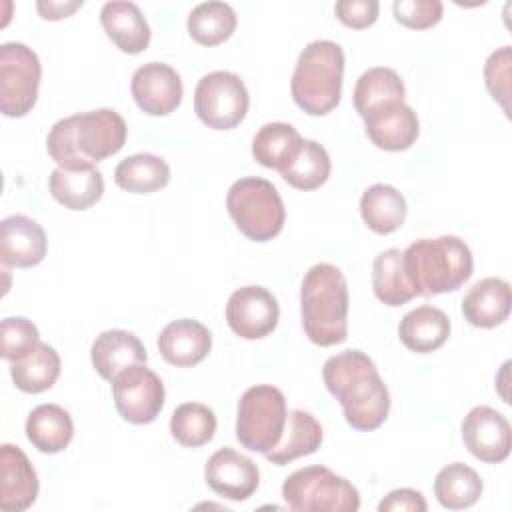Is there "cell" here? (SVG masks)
<instances>
[{"mask_svg": "<svg viewBox=\"0 0 512 512\" xmlns=\"http://www.w3.org/2000/svg\"><path fill=\"white\" fill-rule=\"evenodd\" d=\"M380 512H426L428 504L418 490L412 488H398L392 490L380 504Z\"/></svg>", "mask_w": 512, "mask_h": 512, "instance_id": "60d3db41", "label": "cell"}, {"mask_svg": "<svg viewBox=\"0 0 512 512\" xmlns=\"http://www.w3.org/2000/svg\"><path fill=\"white\" fill-rule=\"evenodd\" d=\"M304 138L292 124L268 122L252 140V156L258 164L282 172L298 154Z\"/></svg>", "mask_w": 512, "mask_h": 512, "instance_id": "f1b7e54d", "label": "cell"}, {"mask_svg": "<svg viewBox=\"0 0 512 512\" xmlns=\"http://www.w3.org/2000/svg\"><path fill=\"white\" fill-rule=\"evenodd\" d=\"M146 358V348L140 338L120 328L98 334L90 348L92 366L108 382L132 364H146Z\"/></svg>", "mask_w": 512, "mask_h": 512, "instance_id": "44dd1931", "label": "cell"}, {"mask_svg": "<svg viewBox=\"0 0 512 512\" xmlns=\"http://www.w3.org/2000/svg\"><path fill=\"white\" fill-rule=\"evenodd\" d=\"M344 50L332 40H314L298 56L290 92L300 110L310 116L332 112L342 96Z\"/></svg>", "mask_w": 512, "mask_h": 512, "instance_id": "5b68a950", "label": "cell"}, {"mask_svg": "<svg viewBox=\"0 0 512 512\" xmlns=\"http://www.w3.org/2000/svg\"><path fill=\"white\" fill-rule=\"evenodd\" d=\"M398 336L412 352H434L450 336V318L436 306H418L404 314L398 326Z\"/></svg>", "mask_w": 512, "mask_h": 512, "instance_id": "cb8c5ba5", "label": "cell"}, {"mask_svg": "<svg viewBox=\"0 0 512 512\" xmlns=\"http://www.w3.org/2000/svg\"><path fill=\"white\" fill-rule=\"evenodd\" d=\"M302 328L316 346H334L348 336V284L340 268L314 264L300 286Z\"/></svg>", "mask_w": 512, "mask_h": 512, "instance_id": "3957f363", "label": "cell"}, {"mask_svg": "<svg viewBox=\"0 0 512 512\" xmlns=\"http://www.w3.org/2000/svg\"><path fill=\"white\" fill-rule=\"evenodd\" d=\"M404 270L416 296L458 290L472 276V252L458 236L420 238L404 252Z\"/></svg>", "mask_w": 512, "mask_h": 512, "instance_id": "277c9868", "label": "cell"}, {"mask_svg": "<svg viewBox=\"0 0 512 512\" xmlns=\"http://www.w3.org/2000/svg\"><path fill=\"white\" fill-rule=\"evenodd\" d=\"M406 200L390 184H372L360 198L364 224L376 234H392L406 220Z\"/></svg>", "mask_w": 512, "mask_h": 512, "instance_id": "4316f807", "label": "cell"}, {"mask_svg": "<svg viewBox=\"0 0 512 512\" xmlns=\"http://www.w3.org/2000/svg\"><path fill=\"white\" fill-rule=\"evenodd\" d=\"M278 316L276 298L262 286H242L230 294L226 304V322L244 340L268 336L276 328Z\"/></svg>", "mask_w": 512, "mask_h": 512, "instance_id": "7c38bea8", "label": "cell"}, {"mask_svg": "<svg viewBox=\"0 0 512 512\" xmlns=\"http://www.w3.org/2000/svg\"><path fill=\"white\" fill-rule=\"evenodd\" d=\"M42 66L38 54L22 42L0 46V110L4 116H26L38 98Z\"/></svg>", "mask_w": 512, "mask_h": 512, "instance_id": "9c48e42d", "label": "cell"}, {"mask_svg": "<svg viewBox=\"0 0 512 512\" xmlns=\"http://www.w3.org/2000/svg\"><path fill=\"white\" fill-rule=\"evenodd\" d=\"M226 208L236 228L254 242H266L280 234L286 210L276 186L264 178L236 180L226 194Z\"/></svg>", "mask_w": 512, "mask_h": 512, "instance_id": "8992f818", "label": "cell"}, {"mask_svg": "<svg viewBox=\"0 0 512 512\" xmlns=\"http://www.w3.org/2000/svg\"><path fill=\"white\" fill-rule=\"evenodd\" d=\"M372 288L376 298L386 306H402L416 298L402 260V250L388 248L374 258Z\"/></svg>", "mask_w": 512, "mask_h": 512, "instance_id": "4dcf8cb0", "label": "cell"}, {"mask_svg": "<svg viewBox=\"0 0 512 512\" xmlns=\"http://www.w3.org/2000/svg\"><path fill=\"white\" fill-rule=\"evenodd\" d=\"M512 306L510 284L502 278H482L466 292L462 300L464 320L476 328H496Z\"/></svg>", "mask_w": 512, "mask_h": 512, "instance_id": "ffe728a7", "label": "cell"}, {"mask_svg": "<svg viewBox=\"0 0 512 512\" xmlns=\"http://www.w3.org/2000/svg\"><path fill=\"white\" fill-rule=\"evenodd\" d=\"M510 66H512V54L510 46H502L496 52H492L484 66V80L486 88L492 94V98L504 108L508 114V100H510Z\"/></svg>", "mask_w": 512, "mask_h": 512, "instance_id": "74e56055", "label": "cell"}, {"mask_svg": "<svg viewBox=\"0 0 512 512\" xmlns=\"http://www.w3.org/2000/svg\"><path fill=\"white\" fill-rule=\"evenodd\" d=\"M114 182L118 188L132 194H150L170 182V166L150 152L132 154L116 164Z\"/></svg>", "mask_w": 512, "mask_h": 512, "instance_id": "83f0119b", "label": "cell"}, {"mask_svg": "<svg viewBox=\"0 0 512 512\" xmlns=\"http://www.w3.org/2000/svg\"><path fill=\"white\" fill-rule=\"evenodd\" d=\"M322 444V426L320 422L304 410H290L286 414V426L280 442L266 452V460L284 466L300 456L314 454Z\"/></svg>", "mask_w": 512, "mask_h": 512, "instance_id": "d4e9b609", "label": "cell"}, {"mask_svg": "<svg viewBox=\"0 0 512 512\" xmlns=\"http://www.w3.org/2000/svg\"><path fill=\"white\" fill-rule=\"evenodd\" d=\"M510 422L490 406H474L462 420V440L468 452L488 464H498L510 454Z\"/></svg>", "mask_w": 512, "mask_h": 512, "instance_id": "5bb4252c", "label": "cell"}, {"mask_svg": "<svg viewBox=\"0 0 512 512\" xmlns=\"http://www.w3.org/2000/svg\"><path fill=\"white\" fill-rule=\"evenodd\" d=\"M204 476L206 484L216 494L234 502L248 500L260 484L258 466L248 456L236 452L230 446L216 450L208 458Z\"/></svg>", "mask_w": 512, "mask_h": 512, "instance_id": "2e32d148", "label": "cell"}, {"mask_svg": "<svg viewBox=\"0 0 512 512\" xmlns=\"http://www.w3.org/2000/svg\"><path fill=\"white\" fill-rule=\"evenodd\" d=\"M118 414L130 424H150L164 406V384L146 364H132L112 378Z\"/></svg>", "mask_w": 512, "mask_h": 512, "instance_id": "8fae6325", "label": "cell"}, {"mask_svg": "<svg viewBox=\"0 0 512 512\" xmlns=\"http://www.w3.org/2000/svg\"><path fill=\"white\" fill-rule=\"evenodd\" d=\"M394 18L412 30H426L442 20L444 6L440 0H396Z\"/></svg>", "mask_w": 512, "mask_h": 512, "instance_id": "f35d334b", "label": "cell"}, {"mask_svg": "<svg viewBox=\"0 0 512 512\" xmlns=\"http://www.w3.org/2000/svg\"><path fill=\"white\" fill-rule=\"evenodd\" d=\"M406 88L396 70L376 66L360 74L354 86V108L360 116H364L370 108L386 102V100H404Z\"/></svg>", "mask_w": 512, "mask_h": 512, "instance_id": "e575fe53", "label": "cell"}, {"mask_svg": "<svg viewBox=\"0 0 512 512\" xmlns=\"http://www.w3.org/2000/svg\"><path fill=\"white\" fill-rule=\"evenodd\" d=\"M46 250L48 240L36 220L24 214H12L0 222V258L4 266H36L44 260Z\"/></svg>", "mask_w": 512, "mask_h": 512, "instance_id": "e0dca14e", "label": "cell"}, {"mask_svg": "<svg viewBox=\"0 0 512 512\" xmlns=\"http://www.w3.org/2000/svg\"><path fill=\"white\" fill-rule=\"evenodd\" d=\"M126 122L110 108L80 112L58 120L46 138L50 158L60 168H94L126 142Z\"/></svg>", "mask_w": 512, "mask_h": 512, "instance_id": "7a4b0ae2", "label": "cell"}, {"mask_svg": "<svg viewBox=\"0 0 512 512\" xmlns=\"http://www.w3.org/2000/svg\"><path fill=\"white\" fill-rule=\"evenodd\" d=\"M482 478L474 468L462 462L444 466L434 478V496L448 510H464L482 496Z\"/></svg>", "mask_w": 512, "mask_h": 512, "instance_id": "1f68e13d", "label": "cell"}, {"mask_svg": "<svg viewBox=\"0 0 512 512\" xmlns=\"http://www.w3.org/2000/svg\"><path fill=\"white\" fill-rule=\"evenodd\" d=\"M170 432L174 440L186 448L204 446L216 432V416L206 404L184 402L172 412Z\"/></svg>", "mask_w": 512, "mask_h": 512, "instance_id": "d590c367", "label": "cell"}, {"mask_svg": "<svg viewBox=\"0 0 512 512\" xmlns=\"http://www.w3.org/2000/svg\"><path fill=\"white\" fill-rule=\"evenodd\" d=\"M248 90L242 78L228 70L204 74L194 90V112L212 130L236 128L248 112Z\"/></svg>", "mask_w": 512, "mask_h": 512, "instance_id": "30bf717a", "label": "cell"}, {"mask_svg": "<svg viewBox=\"0 0 512 512\" xmlns=\"http://www.w3.org/2000/svg\"><path fill=\"white\" fill-rule=\"evenodd\" d=\"M322 378L340 402L346 422L360 432L376 430L390 412V394L376 364L360 350H344L324 362Z\"/></svg>", "mask_w": 512, "mask_h": 512, "instance_id": "6da1fadb", "label": "cell"}, {"mask_svg": "<svg viewBox=\"0 0 512 512\" xmlns=\"http://www.w3.org/2000/svg\"><path fill=\"white\" fill-rule=\"evenodd\" d=\"M362 120L370 142L388 152L408 150L420 134L418 116L404 100H386L370 108Z\"/></svg>", "mask_w": 512, "mask_h": 512, "instance_id": "4fadbf2b", "label": "cell"}, {"mask_svg": "<svg viewBox=\"0 0 512 512\" xmlns=\"http://www.w3.org/2000/svg\"><path fill=\"white\" fill-rule=\"evenodd\" d=\"M380 4L376 0H340L334 6L336 18L354 30L368 28L376 22L378 18Z\"/></svg>", "mask_w": 512, "mask_h": 512, "instance_id": "ab89813d", "label": "cell"}, {"mask_svg": "<svg viewBox=\"0 0 512 512\" xmlns=\"http://www.w3.org/2000/svg\"><path fill=\"white\" fill-rule=\"evenodd\" d=\"M212 348L210 330L192 318H180L166 324L158 336L160 356L178 368L200 364Z\"/></svg>", "mask_w": 512, "mask_h": 512, "instance_id": "d6986e66", "label": "cell"}, {"mask_svg": "<svg viewBox=\"0 0 512 512\" xmlns=\"http://www.w3.org/2000/svg\"><path fill=\"white\" fill-rule=\"evenodd\" d=\"M10 376L14 386L22 392H44L52 388L60 376V356L50 344L38 342L24 358L10 362Z\"/></svg>", "mask_w": 512, "mask_h": 512, "instance_id": "f546056e", "label": "cell"}, {"mask_svg": "<svg viewBox=\"0 0 512 512\" xmlns=\"http://www.w3.org/2000/svg\"><path fill=\"white\" fill-rule=\"evenodd\" d=\"M50 194L68 210H86L104 194V178L94 168H54L48 182Z\"/></svg>", "mask_w": 512, "mask_h": 512, "instance_id": "603a6c76", "label": "cell"}, {"mask_svg": "<svg viewBox=\"0 0 512 512\" xmlns=\"http://www.w3.org/2000/svg\"><path fill=\"white\" fill-rule=\"evenodd\" d=\"M282 498L296 512H356V486L326 466H306L292 472L282 484Z\"/></svg>", "mask_w": 512, "mask_h": 512, "instance_id": "52a82bcc", "label": "cell"}, {"mask_svg": "<svg viewBox=\"0 0 512 512\" xmlns=\"http://www.w3.org/2000/svg\"><path fill=\"white\" fill-rule=\"evenodd\" d=\"M38 474L28 456L12 444L0 446V508L22 512L36 502Z\"/></svg>", "mask_w": 512, "mask_h": 512, "instance_id": "ac0fdd59", "label": "cell"}, {"mask_svg": "<svg viewBox=\"0 0 512 512\" xmlns=\"http://www.w3.org/2000/svg\"><path fill=\"white\" fill-rule=\"evenodd\" d=\"M132 98L150 116H166L182 102L180 74L164 62H146L132 74Z\"/></svg>", "mask_w": 512, "mask_h": 512, "instance_id": "9a60e30c", "label": "cell"}, {"mask_svg": "<svg viewBox=\"0 0 512 512\" xmlns=\"http://www.w3.org/2000/svg\"><path fill=\"white\" fill-rule=\"evenodd\" d=\"M332 164L326 148L314 140H304L294 160L280 172L282 178L298 190H316L330 176Z\"/></svg>", "mask_w": 512, "mask_h": 512, "instance_id": "836d02e7", "label": "cell"}, {"mask_svg": "<svg viewBox=\"0 0 512 512\" xmlns=\"http://www.w3.org/2000/svg\"><path fill=\"white\" fill-rule=\"evenodd\" d=\"M286 414V398L280 388L270 384L250 386L238 402V442L252 452H270L282 438Z\"/></svg>", "mask_w": 512, "mask_h": 512, "instance_id": "ba28073f", "label": "cell"}, {"mask_svg": "<svg viewBox=\"0 0 512 512\" xmlns=\"http://www.w3.org/2000/svg\"><path fill=\"white\" fill-rule=\"evenodd\" d=\"M80 6H82V0H72V2H52V0L44 2V0H40V2L36 4L38 12H40V16H42L44 20L68 18V16H70L74 10H78Z\"/></svg>", "mask_w": 512, "mask_h": 512, "instance_id": "b9f144b4", "label": "cell"}, {"mask_svg": "<svg viewBox=\"0 0 512 512\" xmlns=\"http://www.w3.org/2000/svg\"><path fill=\"white\" fill-rule=\"evenodd\" d=\"M236 12L226 2H202L188 14L186 26L194 42L202 46H218L236 30Z\"/></svg>", "mask_w": 512, "mask_h": 512, "instance_id": "d6a6232c", "label": "cell"}, {"mask_svg": "<svg viewBox=\"0 0 512 512\" xmlns=\"http://www.w3.org/2000/svg\"><path fill=\"white\" fill-rule=\"evenodd\" d=\"M106 36L126 54H140L150 44V26L134 2L112 0L100 10Z\"/></svg>", "mask_w": 512, "mask_h": 512, "instance_id": "7402d4cb", "label": "cell"}, {"mask_svg": "<svg viewBox=\"0 0 512 512\" xmlns=\"http://www.w3.org/2000/svg\"><path fill=\"white\" fill-rule=\"evenodd\" d=\"M26 436L34 448L44 454L62 452L72 436L74 424L70 414L58 404H40L26 418Z\"/></svg>", "mask_w": 512, "mask_h": 512, "instance_id": "484cf974", "label": "cell"}, {"mask_svg": "<svg viewBox=\"0 0 512 512\" xmlns=\"http://www.w3.org/2000/svg\"><path fill=\"white\" fill-rule=\"evenodd\" d=\"M40 342L38 328L22 316L4 318L0 324V354L4 360L14 362L32 352Z\"/></svg>", "mask_w": 512, "mask_h": 512, "instance_id": "8d00e7d4", "label": "cell"}]
</instances>
